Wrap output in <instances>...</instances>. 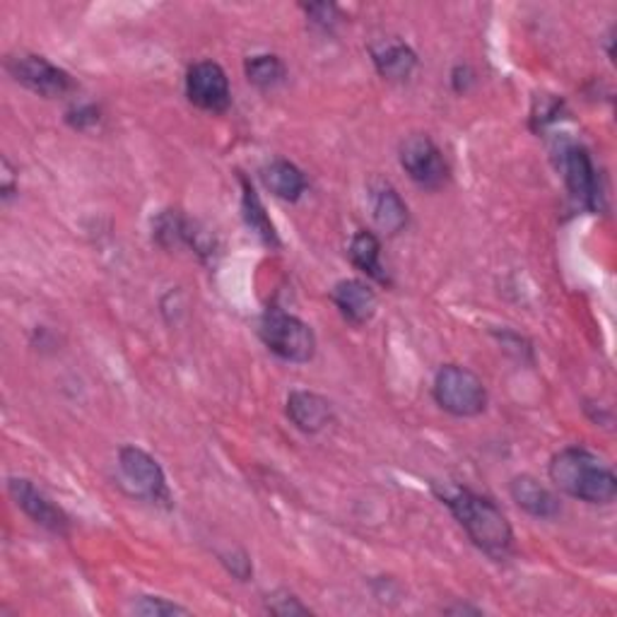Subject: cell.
Here are the masks:
<instances>
[{
	"label": "cell",
	"mask_w": 617,
	"mask_h": 617,
	"mask_svg": "<svg viewBox=\"0 0 617 617\" xmlns=\"http://www.w3.org/2000/svg\"><path fill=\"white\" fill-rule=\"evenodd\" d=\"M247 78L259 90H273L277 84L285 82L287 68L277 56L273 54H261V56H251L247 58Z\"/></svg>",
	"instance_id": "obj_19"
},
{
	"label": "cell",
	"mask_w": 617,
	"mask_h": 617,
	"mask_svg": "<svg viewBox=\"0 0 617 617\" xmlns=\"http://www.w3.org/2000/svg\"><path fill=\"white\" fill-rule=\"evenodd\" d=\"M287 418L293 425L307 434H317L331 425L333 408L329 398L313 391H293L287 396Z\"/></svg>",
	"instance_id": "obj_11"
},
{
	"label": "cell",
	"mask_w": 617,
	"mask_h": 617,
	"mask_svg": "<svg viewBox=\"0 0 617 617\" xmlns=\"http://www.w3.org/2000/svg\"><path fill=\"white\" fill-rule=\"evenodd\" d=\"M8 72L15 82H20L22 88H27L30 92L46 96V100H54V96H64L72 90V80L64 68L54 66L52 60L44 56H12L5 64Z\"/></svg>",
	"instance_id": "obj_7"
},
{
	"label": "cell",
	"mask_w": 617,
	"mask_h": 617,
	"mask_svg": "<svg viewBox=\"0 0 617 617\" xmlns=\"http://www.w3.org/2000/svg\"><path fill=\"white\" fill-rule=\"evenodd\" d=\"M309 12V18L311 22H317L321 24L323 30H331L333 24H335V15H338V10L333 5H325V3H319V5H309L307 8Z\"/></svg>",
	"instance_id": "obj_24"
},
{
	"label": "cell",
	"mask_w": 617,
	"mask_h": 617,
	"mask_svg": "<svg viewBox=\"0 0 617 617\" xmlns=\"http://www.w3.org/2000/svg\"><path fill=\"white\" fill-rule=\"evenodd\" d=\"M265 610L281 617H293V615H309L311 610L301 603L297 596L289 594V591H275L268 598H265Z\"/></svg>",
	"instance_id": "obj_20"
},
{
	"label": "cell",
	"mask_w": 617,
	"mask_h": 617,
	"mask_svg": "<svg viewBox=\"0 0 617 617\" xmlns=\"http://www.w3.org/2000/svg\"><path fill=\"white\" fill-rule=\"evenodd\" d=\"M136 615H148V617H164V615H188V608L179 606V603L167 601L162 596H140V601L133 606Z\"/></svg>",
	"instance_id": "obj_21"
},
{
	"label": "cell",
	"mask_w": 617,
	"mask_h": 617,
	"mask_svg": "<svg viewBox=\"0 0 617 617\" xmlns=\"http://www.w3.org/2000/svg\"><path fill=\"white\" fill-rule=\"evenodd\" d=\"M550 480L564 494L586 504H610L617 498L613 470L582 446H567L550 461Z\"/></svg>",
	"instance_id": "obj_2"
},
{
	"label": "cell",
	"mask_w": 617,
	"mask_h": 617,
	"mask_svg": "<svg viewBox=\"0 0 617 617\" xmlns=\"http://www.w3.org/2000/svg\"><path fill=\"white\" fill-rule=\"evenodd\" d=\"M100 121V112L94 106H78L76 112L68 114V124L76 126L80 130H84L88 126H94Z\"/></svg>",
	"instance_id": "obj_22"
},
{
	"label": "cell",
	"mask_w": 617,
	"mask_h": 617,
	"mask_svg": "<svg viewBox=\"0 0 617 617\" xmlns=\"http://www.w3.org/2000/svg\"><path fill=\"white\" fill-rule=\"evenodd\" d=\"M3 201L8 203L12 196H15V174H12V169H10V162L3 160Z\"/></svg>",
	"instance_id": "obj_25"
},
{
	"label": "cell",
	"mask_w": 617,
	"mask_h": 617,
	"mask_svg": "<svg viewBox=\"0 0 617 617\" xmlns=\"http://www.w3.org/2000/svg\"><path fill=\"white\" fill-rule=\"evenodd\" d=\"M331 299L341 309L343 317L355 325H365L367 321H372L379 305L374 289L362 281H341L333 287Z\"/></svg>",
	"instance_id": "obj_12"
},
{
	"label": "cell",
	"mask_w": 617,
	"mask_h": 617,
	"mask_svg": "<svg viewBox=\"0 0 617 617\" xmlns=\"http://www.w3.org/2000/svg\"><path fill=\"white\" fill-rule=\"evenodd\" d=\"M372 196V210H374V220L389 235H398L403 232V227L408 225V205L403 203V198L398 196V191L391 184H377L372 186L369 191Z\"/></svg>",
	"instance_id": "obj_15"
},
{
	"label": "cell",
	"mask_w": 617,
	"mask_h": 617,
	"mask_svg": "<svg viewBox=\"0 0 617 617\" xmlns=\"http://www.w3.org/2000/svg\"><path fill=\"white\" fill-rule=\"evenodd\" d=\"M372 58L386 80H408L418 66L413 48L398 39H384L372 46Z\"/></svg>",
	"instance_id": "obj_14"
},
{
	"label": "cell",
	"mask_w": 617,
	"mask_h": 617,
	"mask_svg": "<svg viewBox=\"0 0 617 617\" xmlns=\"http://www.w3.org/2000/svg\"><path fill=\"white\" fill-rule=\"evenodd\" d=\"M186 96L193 106L203 108V112H227L229 102H232V90H229V80L222 66H217L215 60L193 64L186 72Z\"/></svg>",
	"instance_id": "obj_9"
},
{
	"label": "cell",
	"mask_w": 617,
	"mask_h": 617,
	"mask_svg": "<svg viewBox=\"0 0 617 617\" xmlns=\"http://www.w3.org/2000/svg\"><path fill=\"white\" fill-rule=\"evenodd\" d=\"M8 492H10V498L15 500L20 510L27 514L36 526L52 530V534H56V536H68L70 518L58 504H54V500L48 498V494H44L39 488H36L32 480L10 478Z\"/></svg>",
	"instance_id": "obj_10"
},
{
	"label": "cell",
	"mask_w": 617,
	"mask_h": 617,
	"mask_svg": "<svg viewBox=\"0 0 617 617\" xmlns=\"http://www.w3.org/2000/svg\"><path fill=\"white\" fill-rule=\"evenodd\" d=\"M434 401L454 418H476L488 408V389L476 372L444 365L434 377Z\"/></svg>",
	"instance_id": "obj_4"
},
{
	"label": "cell",
	"mask_w": 617,
	"mask_h": 617,
	"mask_svg": "<svg viewBox=\"0 0 617 617\" xmlns=\"http://www.w3.org/2000/svg\"><path fill=\"white\" fill-rule=\"evenodd\" d=\"M241 210H244V220L251 227V232H256L261 237V241H265L268 247L281 244V239H277V232H275V225L271 222L268 213H265L256 188H253L247 179H241Z\"/></svg>",
	"instance_id": "obj_18"
},
{
	"label": "cell",
	"mask_w": 617,
	"mask_h": 617,
	"mask_svg": "<svg viewBox=\"0 0 617 617\" xmlns=\"http://www.w3.org/2000/svg\"><path fill=\"white\" fill-rule=\"evenodd\" d=\"M558 167L564 176L570 196L586 210L601 208V181L589 150L579 142H562L558 150Z\"/></svg>",
	"instance_id": "obj_5"
},
{
	"label": "cell",
	"mask_w": 617,
	"mask_h": 617,
	"mask_svg": "<svg viewBox=\"0 0 617 617\" xmlns=\"http://www.w3.org/2000/svg\"><path fill=\"white\" fill-rule=\"evenodd\" d=\"M259 335L265 347L285 362L305 365L317 355V335H313L311 325L283 309H268L263 313Z\"/></svg>",
	"instance_id": "obj_3"
},
{
	"label": "cell",
	"mask_w": 617,
	"mask_h": 617,
	"mask_svg": "<svg viewBox=\"0 0 617 617\" xmlns=\"http://www.w3.org/2000/svg\"><path fill=\"white\" fill-rule=\"evenodd\" d=\"M263 184L275 198L295 203L307 191V179L301 169L287 160H275L268 167H263Z\"/></svg>",
	"instance_id": "obj_16"
},
{
	"label": "cell",
	"mask_w": 617,
	"mask_h": 617,
	"mask_svg": "<svg viewBox=\"0 0 617 617\" xmlns=\"http://www.w3.org/2000/svg\"><path fill=\"white\" fill-rule=\"evenodd\" d=\"M350 259H353V263L357 265V268L362 273H367L372 281H377V283H389V275L384 273V265H381V244H379V239L374 237L372 232H357L353 237V241H350Z\"/></svg>",
	"instance_id": "obj_17"
},
{
	"label": "cell",
	"mask_w": 617,
	"mask_h": 617,
	"mask_svg": "<svg viewBox=\"0 0 617 617\" xmlns=\"http://www.w3.org/2000/svg\"><path fill=\"white\" fill-rule=\"evenodd\" d=\"M118 470L128 490L152 504L169 502V488L162 466L140 446H124L118 452Z\"/></svg>",
	"instance_id": "obj_6"
},
{
	"label": "cell",
	"mask_w": 617,
	"mask_h": 617,
	"mask_svg": "<svg viewBox=\"0 0 617 617\" xmlns=\"http://www.w3.org/2000/svg\"><path fill=\"white\" fill-rule=\"evenodd\" d=\"M222 562L227 564V570L232 572L237 579H241V582H247L249 574H251V562L244 552H232V558L229 555H222Z\"/></svg>",
	"instance_id": "obj_23"
},
{
	"label": "cell",
	"mask_w": 617,
	"mask_h": 617,
	"mask_svg": "<svg viewBox=\"0 0 617 617\" xmlns=\"http://www.w3.org/2000/svg\"><path fill=\"white\" fill-rule=\"evenodd\" d=\"M442 500L456 516V522L461 524L468 538L473 540L476 548H480L492 560L510 558L514 548V530L500 506L490 498L456 488L452 492H444Z\"/></svg>",
	"instance_id": "obj_1"
},
{
	"label": "cell",
	"mask_w": 617,
	"mask_h": 617,
	"mask_svg": "<svg viewBox=\"0 0 617 617\" xmlns=\"http://www.w3.org/2000/svg\"><path fill=\"white\" fill-rule=\"evenodd\" d=\"M512 500L530 516L555 518L560 514V500L534 476H516L510 485Z\"/></svg>",
	"instance_id": "obj_13"
},
{
	"label": "cell",
	"mask_w": 617,
	"mask_h": 617,
	"mask_svg": "<svg viewBox=\"0 0 617 617\" xmlns=\"http://www.w3.org/2000/svg\"><path fill=\"white\" fill-rule=\"evenodd\" d=\"M401 167L418 186L437 191L449 179V167L444 162L442 150L427 136H410L401 145Z\"/></svg>",
	"instance_id": "obj_8"
}]
</instances>
